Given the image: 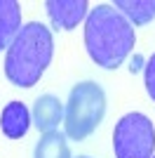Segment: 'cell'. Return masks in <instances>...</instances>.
<instances>
[{"label":"cell","mask_w":155,"mask_h":158,"mask_svg":"<svg viewBox=\"0 0 155 158\" xmlns=\"http://www.w3.org/2000/svg\"><path fill=\"white\" fill-rule=\"evenodd\" d=\"M134 26L113 5H97L85 19V47L101 69H117L134 50Z\"/></svg>","instance_id":"1"},{"label":"cell","mask_w":155,"mask_h":158,"mask_svg":"<svg viewBox=\"0 0 155 158\" xmlns=\"http://www.w3.org/2000/svg\"><path fill=\"white\" fill-rule=\"evenodd\" d=\"M54 54L52 31L40 21H28L21 26L12 45L7 47L5 76L14 87H33L42 78Z\"/></svg>","instance_id":"2"},{"label":"cell","mask_w":155,"mask_h":158,"mask_svg":"<svg viewBox=\"0 0 155 158\" xmlns=\"http://www.w3.org/2000/svg\"><path fill=\"white\" fill-rule=\"evenodd\" d=\"M106 116V92L94 80H82L73 85L66 102L64 125L66 137L73 142H82L101 125Z\"/></svg>","instance_id":"3"},{"label":"cell","mask_w":155,"mask_h":158,"mask_svg":"<svg viewBox=\"0 0 155 158\" xmlns=\"http://www.w3.org/2000/svg\"><path fill=\"white\" fill-rule=\"evenodd\" d=\"M113 151H115V158H153L155 151L153 120L139 111L122 116L113 130Z\"/></svg>","instance_id":"4"},{"label":"cell","mask_w":155,"mask_h":158,"mask_svg":"<svg viewBox=\"0 0 155 158\" xmlns=\"http://www.w3.org/2000/svg\"><path fill=\"white\" fill-rule=\"evenodd\" d=\"M45 7H47L52 26L61 28V31L75 28L78 24L82 19H87V14H89L87 0H47Z\"/></svg>","instance_id":"5"},{"label":"cell","mask_w":155,"mask_h":158,"mask_svg":"<svg viewBox=\"0 0 155 158\" xmlns=\"http://www.w3.org/2000/svg\"><path fill=\"white\" fill-rule=\"evenodd\" d=\"M64 118V104L59 102V97L54 94H40L33 104V113H31V123L38 127L42 135L45 132H54L57 125Z\"/></svg>","instance_id":"6"},{"label":"cell","mask_w":155,"mask_h":158,"mask_svg":"<svg viewBox=\"0 0 155 158\" xmlns=\"http://www.w3.org/2000/svg\"><path fill=\"white\" fill-rule=\"evenodd\" d=\"M31 127V113L24 102H10L0 113V130L10 139H21Z\"/></svg>","instance_id":"7"},{"label":"cell","mask_w":155,"mask_h":158,"mask_svg":"<svg viewBox=\"0 0 155 158\" xmlns=\"http://www.w3.org/2000/svg\"><path fill=\"white\" fill-rule=\"evenodd\" d=\"M21 31V7L17 0H0V50L10 47Z\"/></svg>","instance_id":"8"},{"label":"cell","mask_w":155,"mask_h":158,"mask_svg":"<svg viewBox=\"0 0 155 158\" xmlns=\"http://www.w3.org/2000/svg\"><path fill=\"white\" fill-rule=\"evenodd\" d=\"M115 10L132 26H146L155 19V0H115Z\"/></svg>","instance_id":"9"},{"label":"cell","mask_w":155,"mask_h":158,"mask_svg":"<svg viewBox=\"0 0 155 158\" xmlns=\"http://www.w3.org/2000/svg\"><path fill=\"white\" fill-rule=\"evenodd\" d=\"M35 158H71V149L66 144V135L61 132H45L35 146Z\"/></svg>","instance_id":"10"},{"label":"cell","mask_w":155,"mask_h":158,"mask_svg":"<svg viewBox=\"0 0 155 158\" xmlns=\"http://www.w3.org/2000/svg\"><path fill=\"white\" fill-rule=\"evenodd\" d=\"M143 83H146L148 97L155 102V54L146 61V66H143Z\"/></svg>","instance_id":"11"},{"label":"cell","mask_w":155,"mask_h":158,"mask_svg":"<svg viewBox=\"0 0 155 158\" xmlns=\"http://www.w3.org/2000/svg\"><path fill=\"white\" fill-rule=\"evenodd\" d=\"M141 64H143V59L139 57V54H134V57H132V66H129V69H132V73L139 71V69H141Z\"/></svg>","instance_id":"12"},{"label":"cell","mask_w":155,"mask_h":158,"mask_svg":"<svg viewBox=\"0 0 155 158\" xmlns=\"http://www.w3.org/2000/svg\"><path fill=\"white\" fill-rule=\"evenodd\" d=\"M78 158H89V156H78Z\"/></svg>","instance_id":"13"},{"label":"cell","mask_w":155,"mask_h":158,"mask_svg":"<svg viewBox=\"0 0 155 158\" xmlns=\"http://www.w3.org/2000/svg\"><path fill=\"white\" fill-rule=\"evenodd\" d=\"M153 158H155V153H153Z\"/></svg>","instance_id":"14"}]
</instances>
